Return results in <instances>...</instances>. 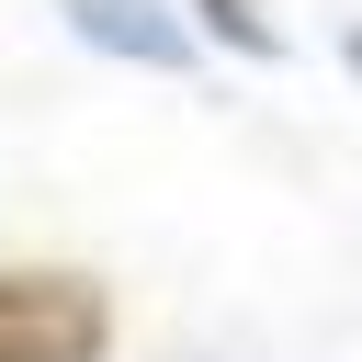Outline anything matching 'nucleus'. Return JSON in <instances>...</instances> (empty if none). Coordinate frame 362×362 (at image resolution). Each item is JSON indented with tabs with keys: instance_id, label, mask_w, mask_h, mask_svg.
Returning <instances> with one entry per match:
<instances>
[{
	"instance_id": "obj_4",
	"label": "nucleus",
	"mask_w": 362,
	"mask_h": 362,
	"mask_svg": "<svg viewBox=\"0 0 362 362\" xmlns=\"http://www.w3.org/2000/svg\"><path fill=\"white\" fill-rule=\"evenodd\" d=\"M351 68H362V34H351Z\"/></svg>"
},
{
	"instance_id": "obj_3",
	"label": "nucleus",
	"mask_w": 362,
	"mask_h": 362,
	"mask_svg": "<svg viewBox=\"0 0 362 362\" xmlns=\"http://www.w3.org/2000/svg\"><path fill=\"white\" fill-rule=\"evenodd\" d=\"M192 34H204V57H249V68H272L283 57V23L260 11V0H170Z\"/></svg>"
},
{
	"instance_id": "obj_2",
	"label": "nucleus",
	"mask_w": 362,
	"mask_h": 362,
	"mask_svg": "<svg viewBox=\"0 0 362 362\" xmlns=\"http://www.w3.org/2000/svg\"><path fill=\"white\" fill-rule=\"evenodd\" d=\"M57 11H68L79 45H102V57H124V68H192V57H204V34H192L170 0H57Z\"/></svg>"
},
{
	"instance_id": "obj_1",
	"label": "nucleus",
	"mask_w": 362,
	"mask_h": 362,
	"mask_svg": "<svg viewBox=\"0 0 362 362\" xmlns=\"http://www.w3.org/2000/svg\"><path fill=\"white\" fill-rule=\"evenodd\" d=\"M0 362H113V294L68 260L0 272Z\"/></svg>"
}]
</instances>
